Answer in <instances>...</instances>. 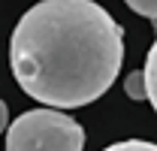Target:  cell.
Returning a JSON list of instances; mask_svg holds the SVG:
<instances>
[{
    "mask_svg": "<svg viewBox=\"0 0 157 151\" xmlns=\"http://www.w3.org/2000/svg\"><path fill=\"white\" fill-rule=\"evenodd\" d=\"M124 60V30L94 0H42L12 30L9 64L24 94L78 109L106 94Z\"/></svg>",
    "mask_w": 157,
    "mask_h": 151,
    "instance_id": "cell-1",
    "label": "cell"
},
{
    "mask_svg": "<svg viewBox=\"0 0 157 151\" xmlns=\"http://www.w3.org/2000/svg\"><path fill=\"white\" fill-rule=\"evenodd\" d=\"M85 130L76 118L55 109H30L6 130V151H82Z\"/></svg>",
    "mask_w": 157,
    "mask_h": 151,
    "instance_id": "cell-2",
    "label": "cell"
},
{
    "mask_svg": "<svg viewBox=\"0 0 157 151\" xmlns=\"http://www.w3.org/2000/svg\"><path fill=\"white\" fill-rule=\"evenodd\" d=\"M142 85H145V100H151V106H154L157 103V48L154 45H151L145 67H142Z\"/></svg>",
    "mask_w": 157,
    "mask_h": 151,
    "instance_id": "cell-3",
    "label": "cell"
},
{
    "mask_svg": "<svg viewBox=\"0 0 157 151\" xmlns=\"http://www.w3.org/2000/svg\"><path fill=\"white\" fill-rule=\"evenodd\" d=\"M106 151H157L154 142H145V139H127V142H115Z\"/></svg>",
    "mask_w": 157,
    "mask_h": 151,
    "instance_id": "cell-4",
    "label": "cell"
},
{
    "mask_svg": "<svg viewBox=\"0 0 157 151\" xmlns=\"http://www.w3.org/2000/svg\"><path fill=\"white\" fill-rule=\"evenodd\" d=\"M124 91H127V97H133V100H145L142 70H139V73H130V76H127V82H124Z\"/></svg>",
    "mask_w": 157,
    "mask_h": 151,
    "instance_id": "cell-5",
    "label": "cell"
},
{
    "mask_svg": "<svg viewBox=\"0 0 157 151\" xmlns=\"http://www.w3.org/2000/svg\"><path fill=\"white\" fill-rule=\"evenodd\" d=\"M127 6L133 9V12H139L142 18H157V0H127Z\"/></svg>",
    "mask_w": 157,
    "mask_h": 151,
    "instance_id": "cell-6",
    "label": "cell"
},
{
    "mask_svg": "<svg viewBox=\"0 0 157 151\" xmlns=\"http://www.w3.org/2000/svg\"><path fill=\"white\" fill-rule=\"evenodd\" d=\"M6 121H9V109H6V103L0 100V133L6 130Z\"/></svg>",
    "mask_w": 157,
    "mask_h": 151,
    "instance_id": "cell-7",
    "label": "cell"
}]
</instances>
